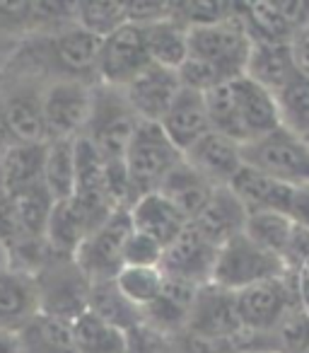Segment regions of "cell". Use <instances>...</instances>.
<instances>
[{
    "mask_svg": "<svg viewBox=\"0 0 309 353\" xmlns=\"http://www.w3.org/2000/svg\"><path fill=\"white\" fill-rule=\"evenodd\" d=\"M102 39L87 34L78 25L56 34H32L17 41L0 63V70L41 80L44 85L61 80L99 83L97 61Z\"/></svg>",
    "mask_w": 309,
    "mask_h": 353,
    "instance_id": "1",
    "label": "cell"
},
{
    "mask_svg": "<svg viewBox=\"0 0 309 353\" xmlns=\"http://www.w3.org/2000/svg\"><path fill=\"white\" fill-rule=\"evenodd\" d=\"M36 295V312L58 319H78L87 312L89 279L73 256L51 254L32 274Z\"/></svg>",
    "mask_w": 309,
    "mask_h": 353,
    "instance_id": "2",
    "label": "cell"
},
{
    "mask_svg": "<svg viewBox=\"0 0 309 353\" xmlns=\"http://www.w3.org/2000/svg\"><path fill=\"white\" fill-rule=\"evenodd\" d=\"M242 160L292 189L309 187V148L285 126L242 143Z\"/></svg>",
    "mask_w": 309,
    "mask_h": 353,
    "instance_id": "3",
    "label": "cell"
},
{
    "mask_svg": "<svg viewBox=\"0 0 309 353\" xmlns=\"http://www.w3.org/2000/svg\"><path fill=\"white\" fill-rule=\"evenodd\" d=\"M182 152L167 138L160 123L140 121L123 150V167L138 196L158 192L162 179L182 162Z\"/></svg>",
    "mask_w": 309,
    "mask_h": 353,
    "instance_id": "4",
    "label": "cell"
},
{
    "mask_svg": "<svg viewBox=\"0 0 309 353\" xmlns=\"http://www.w3.org/2000/svg\"><path fill=\"white\" fill-rule=\"evenodd\" d=\"M249 49L251 39L242 25L239 6H237V15L220 25L189 30V56L215 70L222 83L244 75Z\"/></svg>",
    "mask_w": 309,
    "mask_h": 353,
    "instance_id": "5",
    "label": "cell"
},
{
    "mask_svg": "<svg viewBox=\"0 0 309 353\" xmlns=\"http://www.w3.org/2000/svg\"><path fill=\"white\" fill-rule=\"evenodd\" d=\"M140 119L128 104L121 88L97 83L92 88V109L83 136L107 160H121L128 141L136 133Z\"/></svg>",
    "mask_w": 309,
    "mask_h": 353,
    "instance_id": "6",
    "label": "cell"
},
{
    "mask_svg": "<svg viewBox=\"0 0 309 353\" xmlns=\"http://www.w3.org/2000/svg\"><path fill=\"white\" fill-rule=\"evenodd\" d=\"M288 271L278 256L266 252L264 247H259L242 232L222 247H217L211 283L232 290V293H239L244 288L259 285L270 279H280Z\"/></svg>",
    "mask_w": 309,
    "mask_h": 353,
    "instance_id": "7",
    "label": "cell"
},
{
    "mask_svg": "<svg viewBox=\"0 0 309 353\" xmlns=\"http://www.w3.org/2000/svg\"><path fill=\"white\" fill-rule=\"evenodd\" d=\"M44 90L41 80L0 70V102L15 143H44Z\"/></svg>",
    "mask_w": 309,
    "mask_h": 353,
    "instance_id": "8",
    "label": "cell"
},
{
    "mask_svg": "<svg viewBox=\"0 0 309 353\" xmlns=\"http://www.w3.org/2000/svg\"><path fill=\"white\" fill-rule=\"evenodd\" d=\"M131 232V216H128V211L118 208L85 237L73 259L85 271L89 283L92 281H109L121 271L123 250H126V240Z\"/></svg>",
    "mask_w": 309,
    "mask_h": 353,
    "instance_id": "9",
    "label": "cell"
},
{
    "mask_svg": "<svg viewBox=\"0 0 309 353\" xmlns=\"http://www.w3.org/2000/svg\"><path fill=\"white\" fill-rule=\"evenodd\" d=\"M299 305L295 276L285 274L280 279L264 281L237 293L242 327L256 334H273L278 324Z\"/></svg>",
    "mask_w": 309,
    "mask_h": 353,
    "instance_id": "10",
    "label": "cell"
},
{
    "mask_svg": "<svg viewBox=\"0 0 309 353\" xmlns=\"http://www.w3.org/2000/svg\"><path fill=\"white\" fill-rule=\"evenodd\" d=\"M97 85V83H94ZM80 80H61L44 90V131L46 141L80 138L92 109V88Z\"/></svg>",
    "mask_w": 309,
    "mask_h": 353,
    "instance_id": "11",
    "label": "cell"
},
{
    "mask_svg": "<svg viewBox=\"0 0 309 353\" xmlns=\"http://www.w3.org/2000/svg\"><path fill=\"white\" fill-rule=\"evenodd\" d=\"M244 327H242L239 310H237V293L213 283L198 288L184 332L208 339V341H230Z\"/></svg>",
    "mask_w": 309,
    "mask_h": 353,
    "instance_id": "12",
    "label": "cell"
},
{
    "mask_svg": "<svg viewBox=\"0 0 309 353\" xmlns=\"http://www.w3.org/2000/svg\"><path fill=\"white\" fill-rule=\"evenodd\" d=\"M215 256H217V247L211 245L208 240H203L189 225L177 240L164 247L160 269H162L164 279L179 281V283L193 285V288H203L213 279Z\"/></svg>",
    "mask_w": 309,
    "mask_h": 353,
    "instance_id": "13",
    "label": "cell"
},
{
    "mask_svg": "<svg viewBox=\"0 0 309 353\" xmlns=\"http://www.w3.org/2000/svg\"><path fill=\"white\" fill-rule=\"evenodd\" d=\"M150 65L140 27L126 25L102 39L97 61V80L111 88H126L138 73Z\"/></svg>",
    "mask_w": 309,
    "mask_h": 353,
    "instance_id": "14",
    "label": "cell"
},
{
    "mask_svg": "<svg viewBox=\"0 0 309 353\" xmlns=\"http://www.w3.org/2000/svg\"><path fill=\"white\" fill-rule=\"evenodd\" d=\"M121 90L140 121L160 123L167 114L169 104L174 102V97L182 90V80H179L177 70L150 63Z\"/></svg>",
    "mask_w": 309,
    "mask_h": 353,
    "instance_id": "15",
    "label": "cell"
},
{
    "mask_svg": "<svg viewBox=\"0 0 309 353\" xmlns=\"http://www.w3.org/2000/svg\"><path fill=\"white\" fill-rule=\"evenodd\" d=\"M246 218H249V213L235 196V192L230 187H215L208 196L206 206L198 211V216L189 225L211 245L222 247L232 237L244 232Z\"/></svg>",
    "mask_w": 309,
    "mask_h": 353,
    "instance_id": "16",
    "label": "cell"
},
{
    "mask_svg": "<svg viewBox=\"0 0 309 353\" xmlns=\"http://www.w3.org/2000/svg\"><path fill=\"white\" fill-rule=\"evenodd\" d=\"M184 160L196 172H201L213 187H227L235 179L237 172L244 167L242 143L215 131H208L201 141L193 143L184 152Z\"/></svg>",
    "mask_w": 309,
    "mask_h": 353,
    "instance_id": "17",
    "label": "cell"
},
{
    "mask_svg": "<svg viewBox=\"0 0 309 353\" xmlns=\"http://www.w3.org/2000/svg\"><path fill=\"white\" fill-rule=\"evenodd\" d=\"M160 126H162L167 138L184 155L193 143L201 141V138L211 131L203 92H196V90H189V88L179 90V94L174 97V102L169 104L167 114L162 117Z\"/></svg>",
    "mask_w": 309,
    "mask_h": 353,
    "instance_id": "18",
    "label": "cell"
},
{
    "mask_svg": "<svg viewBox=\"0 0 309 353\" xmlns=\"http://www.w3.org/2000/svg\"><path fill=\"white\" fill-rule=\"evenodd\" d=\"M227 187L235 192V196L242 201L246 213L275 211V213H288L290 216L295 189L278 182V179H273V176L264 174V172L254 170V167L244 165Z\"/></svg>",
    "mask_w": 309,
    "mask_h": 353,
    "instance_id": "19",
    "label": "cell"
},
{
    "mask_svg": "<svg viewBox=\"0 0 309 353\" xmlns=\"http://www.w3.org/2000/svg\"><path fill=\"white\" fill-rule=\"evenodd\" d=\"M128 216H131L133 230L152 237V240L160 242L162 247L174 242L189 228L187 218L158 192L138 196L136 203L128 208Z\"/></svg>",
    "mask_w": 309,
    "mask_h": 353,
    "instance_id": "20",
    "label": "cell"
},
{
    "mask_svg": "<svg viewBox=\"0 0 309 353\" xmlns=\"http://www.w3.org/2000/svg\"><path fill=\"white\" fill-rule=\"evenodd\" d=\"M232 92H235L237 112H239L246 141L259 138L280 126V112L273 92L261 88L259 83L249 80L246 75L232 80Z\"/></svg>",
    "mask_w": 309,
    "mask_h": 353,
    "instance_id": "21",
    "label": "cell"
},
{
    "mask_svg": "<svg viewBox=\"0 0 309 353\" xmlns=\"http://www.w3.org/2000/svg\"><path fill=\"white\" fill-rule=\"evenodd\" d=\"M196 293L198 288H193V285L164 279V288L160 298L147 307H142V324L169 334V336L182 334L189 324V314H191Z\"/></svg>",
    "mask_w": 309,
    "mask_h": 353,
    "instance_id": "22",
    "label": "cell"
},
{
    "mask_svg": "<svg viewBox=\"0 0 309 353\" xmlns=\"http://www.w3.org/2000/svg\"><path fill=\"white\" fill-rule=\"evenodd\" d=\"M244 75L249 80H254V83H259L261 88H266L268 92H280L297 75L290 44L251 41Z\"/></svg>",
    "mask_w": 309,
    "mask_h": 353,
    "instance_id": "23",
    "label": "cell"
},
{
    "mask_svg": "<svg viewBox=\"0 0 309 353\" xmlns=\"http://www.w3.org/2000/svg\"><path fill=\"white\" fill-rule=\"evenodd\" d=\"M213 189L215 187L208 182L206 176H203L201 172L193 170V167L182 157V162H179V165L162 179L158 194H162V196L167 199V201L172 203L189 223H191L193 218L198 216V211L206 206Z\"/></svg>",
    "mask_w": 309,
    "mask_h": 353,
    "instance_id": "24",
    "label": "cell"
},
{
    "mask_svg": "<svg viewBox=\"0 0 309 353\" xmlns=\"http://www.w3.org/2000/svg\"><path fill=\"white\" fill-rule=\"evenodd\" d=\"M15 334L22 353H78L73 322H68V319L36 312L25 324H20Z\"/></svg>",
    "mask_w": 309,
    "mask_h": 353,
    "instance_id": "25",
    "label": "cell"
},
{
    "mask_svg": "<svg viewBox=\"0 0 309 353\" xmlns=\"http://www.w3.org/2000/svg\"><path fill=\"white\" fill-rule=\"evenodd\" d=\"M140 32L150 63L179 70L189 59V30L179 25L174 17H164L160 22L140 27Z\"/></svg>",
    "mask_w": 309,
    "mask_h": 353,
    "instance_id": "26",
    "label": "cell"
},
{
    "mask_svg": "<svg viewBox=\"0 0 309 353\" xmlns=\"http://www.w3.org/2000/svg\"><path fill=\"white\" fill-rule=\"evenodd\" d=\"M87 312L123 334L142 324V310L136 307L131 300H126V295L118 290L114 279L89 283Z\"/></svg>",
    "mask_w": 309,
    "mask_h": 353,
    "instance_id": "27",
    "label": "cell"
},
{
    "mask_svg": "<svg viewBox=\"0 0 309 353\" xmlns=\"http://www.w3.org/2000/svg\"><path fill=\"white\" fill-rule=\"evenodd\" d=\"M36 314L34 281L15 269L0 271V329H17Z\"/></svg>",
    "mask_w": 309,
    "mask_h": 353,
    "instance_id": "28",
    "label": "cell"
},
{
    "mask_svg": "<svg viewBox=\"0 0 309 353\" xmlns=\"http://www.w3.org/2000/svg\"><path fill=\"white\" fill-rule=\"evenodd\" d=\"M44 143H12L3 155V182L8 194H17L27 187L41 184V172H44Z\"/></svg>",
    "mask_w": 309,
    "mask_h": 353,
    "instance_id": "29",
    "label": "cell"
},
{
    "mask_svg": "<svg viewBox=\"0 0 309 353\" xmlns=\"http://www.w3.org/2000/svg\"><path fill=\"white\" fill-rule=\"evenodd\" d=\"M41 184L49 189V194L56 201H65V199L73 196L75 138H54V141H46Z\"/></svg>",
    "mask_w": 309,
    "mask_h": 353,
    "instance_id": "30",
    "label": "cell"
},
{
    "mask_svg": "<svg viewBox=\"0 0 309 353\" xmlns=\"http://www.w3.org/2000/svg\"><path fill=\"white\" fill-rule=\"evenodd\" d=\"M89 235V225L70 199L56 201L46 225V245L56 256H75L78 247Z\"/></svg>",
    "mask_w": 309,
    "mask_h": 353,
    "instance_id": "31",
    "label": "cell"
},
{
    "mask_svg": "<svg viewBox=\"0 0 309 353\" xmlns=\"http://www.w3.org/2000/svg\"><path fill=\"white\" fill-rule=\"evenodd\" d=\"M239 17L251 41L266 44H290L292 30L285 22L283 12L278 10L275 0H254L239 3Z\"/></svg>",
    "mask_w": 309,
    "mask_h": 353,
    "instance_id": "32",
    "label": "cell"
},
{
    "mask_svg": "<svg viewBox=\"0 0 309 353\" xmlns=\"http://www.w3.org/2000/svg\"><path fill=\"white\" fill-rule=\"evenodd\" d=\"M75 25L97 39L128 25L126 0H75Z\"/></svg>",
    "mask_w": 309,
    "mask_h": 353,
    "instance_id": "33",
    "label": "cell"
},
{
    "mask_svg": "<svg viewBox=\"0 0 309 353\" xmlns=\"http://www.w3.org/2000/svg\"><path fill=\"white\" fill-rule=\"evenodd\" d=\"M295 228H297V223L288 213H275V211L249 213L244 235L283 261V254L288 250L290 240H292Z\"/></svg>",
    "mask_w": 309,
    "mask_h": 353,
    "instance_id": "34",
    "label": "cell"
},
{
    "mask_svg": "<svg viewBox=\"0 0 309 353\" xmlns=\"http://www.w3.org/2000/svg\"><path fill=\"white\" fill-rule=\"evenodd\" d=\"M10 196L20 221V237H46V225L56 206V199L49 194V189L44 184H34Z\"/></svg>",
    "mask_w": 309,
    "mask_h": 353,
    "instance_id": "35",
    "label": "cell"
},
{
    "mask_svg": "<svg viewBox=\"0 0 309 353\" xmlns=\"http://www.w3.org/2000/svg\"><path fill=\"white\" fill-rule=\"evenodd\" d=\"M203 97H206V112H208L211 131L222 133V136L232 138L237 143H246V133L244 126H242L239 112H237L235 92H232V80L211 88L208 92H203Z\"/></svg>",
    "mask_w": 309,
    "mask_h": 353,
    "instance_id": "36",
    "label": "cell"
},
{
    "mask_svg": "<svg viewBox=\"0 0 309 353\" xmlns=\"http://www.w3.org/2000/svg\"><path fill=\"white\" fill-rule=\"evenodd\" d=\"M73 336L78 353H126V334L89 312L73 319Z\"/></svg>",
    "mask_w": 309,
    "mask_h": 353,
    "instance_id": "37",
    "label": "cell"
},
{
    "mask_svg": "<svg viewBox=\"0 0 309 353\" xmlns=\"http://www.w3.org/2000/svg\"><path fill=\"white\" fill-rule=\"evenodd\" d=\"M114 283L126 295V300L142 310L160 298L164 288V274L160 266H123L114 276Z\"/></svg>",
    "mask_w": 309,
    "mask_h": 353,
    "instance_id": "38",
    "label": "cell"
},
{
    "mask_svg": "<svg viewBox=\"0 0 309 353\" xmlns=\"http://www.w3.org/2000/svg\"><path fill=\"white\" fill-rule=\"evenodd\" d=\"M237 6L239 3H222V0H184V3H169V17H174L187 30H196V27L220 25L235 17Z\"/></svg>",
    "mask_w": 309,
    "mask_h": 353,
    "instance_id": "39",
    "label": "cell"
},
{
    "mask_svg": "<svg viewBox=\"0 0 309 353\" xmlns=\"http://www.w3.org/2000/svg\"><path fill=\"white\" fill-rule=\"evenodd\" d=\"M280 112V126L290 128L299 136L309 126V78L295 75L280 92H275Z\"/></svg>",
    "mask_w": 309,
    "mask_h": 353,
    "instance_id": "40",
    "label": "cell"
},
{
    "mask_svg": "<svg viewBox=\"0 0 309 353\" xmlns=\"http://www.w3.org/2000/svg\"><path fill=\"white\" fill-rule=\"evenodd\" d=\"M75 27V0H32L30 37L56 34Z\"/></svg>",
    "mask_w": 309,
    "mask_h": 353,
    "instance_id": "41",
    "label": "cell"
},
{
    "mask_svg": "<svg viewBox=\"0 0 309 353\" xmlns=\"http://www.w3.org/2000/svg\"><path fill=\"white\" fill-rule=\"evenodd\" d=\"M30 8L32 0H0V46L8 51L30 37Z\"/></svg>",
    "mask_w": 309,
    "mask_h": 353,
    "instance_id": "42",
    "label": "cell"
},
{
    "mask_svg": "<svg viewBox=\"0 0 309 353\" xmlns=\"http://www.w3.org/2000/svg\"><path fill=\"white\" fill-rule=\"evenodd\" d=\"M275 346L280 353H302L309 348V312L302 307H295L288 312V317L278 324L273 332Z\"/></svg>",
    "mask_w": 309,
    "mask_h": 353,
    "instance_id": "43",
    "label": "cell"
},
{
    "mask_svg": "<svg viewBox=\"0 0 309 353\" xmlns=\"http://www.w3.org/2000/svg\"><path fill=\"white\" fill-rule=\"evenodd\" d=\"M126 353H179L177 336L158 332L147 324H138L126 332Z\"/></svg>",
    "mask_w": 309,
    "mask_h": 353,
    "instance_id": "44",
    "label": "cell"
},
{
    "mask_svg": "<svg viewBox=\"0 0 309 353\" xmlns=\"http://www.w3.org/2000/svg\"><path fill=\"white\" fill-rule=\"evenodd\" d=\"M162 254H164V247L160 242L133 230L126 240V250H123V266H160Z\"/></svg>",
    "mask_w": 309,
    "mask_h": 353,
    "instance_id": "45",
    "label": "cell"
},
{
    "mask_svg": "<svg viewBox=\"0 0 309 353\" xmlns=\"http://www.w3.org/2000/svg\"><path fill=\"white\" fill-rule=\"evenodd\" d=\"M128 25L133 27H147L152 22H160L169 17V3L162 0H126Z\"/></svg>",
    "mask_w": 309,
    "mask_h": 353,
    "instance_id": "46",
    "label": "cell"
},
{
    "mask_svg": "<svg viewBox=\"0 0 309 353\" xmlns=\"http://www.w3.org/2000/svg\"><path fill=\"white\" fill-rule=\"evenodd\" d=\"M20 221H17L15 201H12L10 194H3L0 196V242L10 250V245H15L20 240Z\"/></svg>",
    "mask_w": 309,
    "mask_h": 353,
    "instance_id": "47",
    "label": "cell"
},
{
    "mask_svg": "<svg viewBox=\"0 0 309 353\" xmlns=\"http://www.w3.org/2000/svg\"><path fill=\"white\" fill-rule=\"evenodd\" d=\"M275 6L283 12L292 34L309 25V0H275Z\"/></svg>",
    "mask_w": 309,
    "mask_h": 353,
    "instance_id": "48",
    "label": "cell"
},
{
    "mask_svg": "<svg viewBox=\"0 0 309 353\" xmlns=\"http://www.w3.org/2000/svg\"><path fill=\"white\" fill-rule=\"evenodd\" d=\"M290 51H292V61H295L297 73L309 78V25L292 34V39H290Z\"/></svg>",
    "mask_w": 309,
    "mask_h": 353,
    "instance_id": "49",
    "label": "cell"
},
{
    "mask_svg": "<svg viewBox=\"0 0 309 353\" xmlns=\"http://www.w3.org/2000/svg\"><path fill=\"white\" fill-rule=\"evenodd\" d=\"M290 218L309 230V187H297L290 206Z\"/></svg>",
    "mask_w": 309,
    "mask_h": 353,
    "instance_id": "50",
    "label": "cell"
},
{
    "mask_svg": "<svg viewBox=\"0 0 309 353\" xmlns=\"http://www.w3.org/2000/svg\"><path fill=\"white\" fill-rule=\"evenodd\" d=\"M295 285H297V300H299V307L304 312H309V264L295 276Z\"/></svg>",
    "mask_w": 309,
    "mask_h": 353,
    "instance_id": "51",
    "label": "cell"
},
{
    "mask_svg": "<svg viewBox=\"0 0 309 353\" xmlns=\"http://www.w3.org/2000/svg\"><path fill=\"white\" fill-rule=\"evenodd\" d=\"M0 353H22L15 329H0Z\"/></svg>",
    "mask_w": 309,
    "mask_h": 353,
    "instance_id": "52",
    "label": "cell"
},
{
    "mask_svg": "<svg viewBox=\"0 0 309 353\" xmlns=\"http://www.w3.org/2000/svg\"><path fill=\"white\" fill-rule=\"evenodd\" d=\"M12 136H10V128H8V121H6V114H3V102H0V155L12 145Z\"/></svg>",
    "mask_w": 309,
    "mask_h": 353,
    "instance_id": "53",
    "label": "cell"
},
{
    "mask_svg": "<svg viewBox=\"0 0 309 353\" xmlns=\"http://www.w3.org/2000/svg\"><path fill=\"white\" fill-rule=\"evenodd\" d=\"M6 269H10V252L0 242V271H6Z\"/></svg>",
    "mask_w": 309,
    "mask_h": 353,
    "instance_id": "54",
    "label": "cell"
},
{
    "mask_svg": "<svg viewBox=\"0 0 309 353\" xmlns=\"http://www.w3.org/2000/svg\"><path fill=\"white\" fill-rule=\"evenodd\" d=\"M299 138H302V141H304V145H307V148H309V126H307V128H304V131H302V133H299Z\"/></svg>",
    "mask_w": 309,
    "mask_h": 353,
    "instance_id": "55",
    "label": "cell"
},
{
    "mask_svg": "<svg viewBox=\"0 0 309 353\" xmlns=\"http://www.w3.org/2000/svg\"><path fill=\"white\" fill-rule=\"evenodd\" d=\"M3 194H8V192H6V182H3V167H0V196H3Z\"/></svg>",
    "mask_w": 309,
    "mask_h": 353,
    "instance_id": "56",
    "label": "cell"
},
{
    "mask_svg": "<svg viewBox=\"0 0 309 353\" xmlns=\"http://www.w3.org/2000/svg\"><path fill=\"white\" fill-rule=\"evenodd\" d=\"M249 353H275V351H249Z\"/></svg>",
    "mask_w": 309,
    "mask_h": 353,
    "instance_id": "57",
    "label": "cell"
},
{
    "mask_svg": "<svg viewBox=\"0 0 309 353\" xmlns=\"http://www.w3.org/2000/svg\"><path fill=\"white\" fill-rule=\"evenodd\" d=\"M302 353H309V348H307V351H302Z\"/></svg>",
    "mask_w": 309,
    "mask_h": 353,
    "instance_id": "58",
    "label": "cell"
}]
</instances>
